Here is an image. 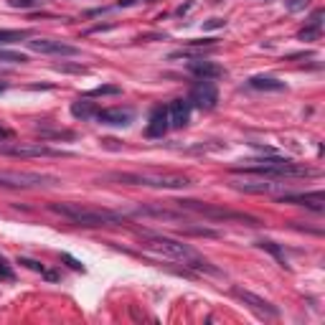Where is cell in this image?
Returning <instances> with one entry per match:
<instances>
[{"label":"cell","instance_id":"1","mask_svg":"<svg viewBox=\"0 0 325 325\" xmlns=\"http://www.w3.org/2000/svg\"><path fill=\"white\" fill-rule=\"evenodd\" d=\"M140 246L148 254L158 257V259H168V262H178L188 267V270H196V272H208V274H219V270L214 264H208V259H204L193 246H188L178 239L171 237H163V234H153V231H140Z\"/></svg>","mask_w":325,"mask_h":325},{"label":"cell","instance_id":"2","mask_svg":"<svg viewBox=\"0 0 325 325\" xmlns=\"http://www.w3.org/2000/svg\"><path fill=\"white\" fill-rule=\"evenodd\" d=\"M49 211L66 221L76 223L84 229L94 226H112V223L125 221V211H112V208H99V206H86V204H74V201H61V204H49Z\"/></svg>","mask_w":325,"mask_h":325},{"label":"cell","instance_id":"3","mask_svg":"<svg viewBox=\"0 0 325 325\" xmlns=\"http://www.w3.org/2000/svg\"><path fill=\"white\" fill-rule=\"evenodd\" d=\"M231 173H252V175H270V178H312V175H318V171H312V168L292 163L290 158H279V155L241 160L239 165L231 168Z\"/></svg>","mask_w":325,"mask_h":325},{"label":"cell","instance_id":"4","mask_svg":"<svg viewBox=\"0 0 325 325\" xmlns=\"http://www.w3.org/2000/svg\"><path fill=\"white\" fill-rule=\"evenodd\" d=\"M104 181L120 186H142V188H163L181 190L190 186V178L183 173H163V171H132V173H107Z\"/></svg>","mask_w":325,"mask_h":325},{"label":"cell","instance_id":"5","mask_svg":"<svg viewBox=\"0 0 325 325\" xmlns=\"http://www.w3.org/2000/svg\"><path fill=\"white\" fill-rule=\"evenodd\" d=\"M178 208H186L190 214H198L204 219L211 221H241V223H249V226H257L259 219H254L249 214H241V211H231V208H223L216 204H204V201H193V198H181V201H173Z\"/></svg>","mask_w":325,"mask_h":325},{"label":"cell","instance_id":"6","mask_svg":"<svg viewBox=\"0 0 325 325\" xmlns=\"http://www.w3.org/2000/svg\"><path fill=\"white\" fill-rule=\"evenodd\" d=\"M0 155H10V158H71L69 150H56L46 142H3L0 145Z\"/></svg>","mask_w":325,"mask_h":325},{"label":"cell","instance_id":"7","mask_svg":"<svg viewBox=\"0 0 325 325\" xmlns=\"http://www.w3.org/2000/svg\"><path fill=\"white\" fill-rule=\"evenodd\" d=\"M287 178H270V175H252V173H244V178H234L231 188L244 190V193H277L282 190L287 183Z\"/></svg>","mask_w":325,"mask_h":325},{"label":"cell","instance_id":"8","mask_svg":"<svg viewBox=\"0 0 325 325\" xmlns=\"http://www.w3.org/2000/svg\"><path fill=\"white\" fill-rule=\"evenodd\" d=\"M231 295L237 297L241 305L249 308L252 312H257L259 318H277V315H279L277 305H272L270 300H264V297H259V295H254V292H249V290H244V287H239V285H234V287H231Z\"/></svg>","mask_w":325,"mask_h":325},{"label":"cell","instance_id":"9","mask_svg":"<svg viewBox=\"0 0 325 325\" xmlns=\"http://www.w3.org/2000/svg\"><path fill=\"white\" fill-rule=\"evenodd\" d=\"M188 102L190 107H198V109H214L219 104V89L216 84L211 82V79H198L193 84V89H190V94H188Z\"/></svg>","mask_w":325,"mask_h":325},{"label":"cell","instance_id":"10","mask_svg":"<svg viewBox=\"0 0 325 325\" xmlns=\"http://www.w3.org/2000/svg\"><path fill=\"white\" fill-rule=\"evenodd\" d=\"M31 51L36 53H49V56H79V49L64 41H53V38H33L26 41Z\"/></svg>","mask_w":325,"mask_h":325},{"label":"cell","instance_id":"11","mask_svg":"<svg viewBox=\"0 0 325 325\" xmlns=\"http://www.w3.org/2000/svg\"><path fill=\"white\" fill-rule=\"evenodd\" d=\"M277 204H295V206H305L310 211H325V193L323 190H310V193H285L277 196Z\"/></svg>","mask_w":325,"mask_h":325},{"label":"cell","instance_id":"12","mask_svg":"<svg viewBox=\"0 0 325 325\" xmlns=\"http://www.w3.org/2000/svg\"><path fill=\"white\" fill-rule=\"evenodd\" d=\"M94 120L102 122V125H112V127H127L135 120V109L132 107H107V109H99Z\"/></svg>","mask_w":325,"mask_h":325},{"label":"cell","instance_id":"13","mask_svg":"<svg viewBox=\"0 0 325 325\" xmlns=\"http://www.w3.org/2000/svg\"><path fill=\"white\" fill-rule=\"evenodd\" d=\"M188 71L193 74V76H198V79H221V76H226L223 66H219L214 61H206L204 56H201V59L188 61Z\"/></svg>","mask_w":325,"mask_h":325},{"label":"cell","instance_id":"14","mask_svg":"<svg viewBox=\"0 0 325 325\" xmlns=\"http://www.w3.org/2000/svg\"><path fill=\"white\" fill-rule=\"evenodd\" d=\"M168 120H171L173 130H183L190 122V102L188 99H173L168 107Z\"/></svg>","mask_w":325,"mask_h":325},{"label":"cell","instance_id":"15","mask_svg":"<svg viewBox=\"0 0 325 325\" xmlns=\"http://www.w3.org/2000/svg\"><path fill=\"white\" fill-rule=\"evenodd\" d=\"M168 127H171V120H168V107L158 104V107H153L150 112V125L148 130H145V135L148 137H163Z\"/></svg>","mask_w":325,"mask_h":325},{"label":"cell","instance_id":"16","mask_svg":"<svg viewBox=\"0 0 325 325\" xmlns=\"http://www.w3.org/2000/svg\"><path fill=\"white\" fill-rule=\"evenodd\" d=\"M36 135L49 142V140H74L76 132L74 130H64V127H49V125H36Z\"/></svg>","mask_w":325,"mask_h":325},{"label":"cell","instance_id":"17","mask_svg":"<svg viewBox=\"0 0 325 325\" xmlns=\"http://www.w3.org/2000/svg\"><path fill=\"white\" fill-rule=\"evenodd\" d=\"M249 86L257 89V92H285V89H287V84L274 79V76H252Z\"/></svg>","mask_w":325,"mask_h":325},{"label":"cell","instance_id":"18","mask_svg":"<svg viewBox=\"0 0 325 325\" xmlns=\"http://www.w3.org/2000/svg\"><path fill=\"white\" fill-rule=\"evenodd\" d=\"M97 112H99V107H97L94 102H89L86 97H84V99H76V102L71 104V115H74L76 120H82V122L94 120V117H97Z\"/></svg>","mask_w":325,"mask_h":325},{"label":"cell","instance_id":"19","mask_svg":"<svg viewBox=\"0 0 325 325\" xmlns=\"http://www.w3.org/2000/svg\"><path fill=\"white\" fill-rule=\"evenodd\" d=\"M257 246H259V249H264V252H270L282 267H290V264H287V257H285V249H282L279 244H274V241H270V239H259V241H257Z\"/></svg>","mask_w":325,"mask_h":325},{"label":"cell","instance_id":"20","mask_svg":"<svg viewBox=\"0 0 325 325\" xmlns=\"http://www.w3.org/2000/svg\"><path fill=\"white\" fill-rule=\"evenodd\" d=\"M31 38V31H16V28H0V46H8V43H18Z\"/></svg>","mask_w":325,"mask_h":325},{"label":"cell","instance_id":"21","mask_svg":"<svg viewBox=\"0 0 325 325\" xmlns=\"http://www.w3.org/2000/svg\"><path fill=\"white\" fill-rule=\"evenodd\" d=\"M0 61H5V64H28V56H26V53H18V51H10V49H3V46H0Z\"/></svg>","mask_w":325,"mask_h":325},{"label":"cell","instance_id":"22","mask_svg":"<svg viewBox=\"0 0 325 325\" xmlns=\"http://www.w3.org/2000/svg\"><path fill=\"white\" fill-rule=\"evenodd\" d=\"M117 94H122V86H117V84H102V86L92 89L86 97H117Z\"/></svg>","mask_w":325,"mask_h":325},{"label":"cell","instance_id":"23","mask_svg":"<svg viewBox=\"0 0 325 325\" xmlns=\"http://www.w3.org/2000/svg\"><path fill=\"white\" fill-rule=\"evenodd\" d=\"M320 31H323V28H318V26L310 23V26H305V28L297 33V38H300V41H315V38L320 36Z\"/></svg>","mask_w":325,"mask_h":325},{"label":"cell","instance_id":"24","mask_svg":"<svg viewBox=\"0 0 325 325\" xmlns=\"http://www.w3.org/2000/svg\"><path fill=\"white\" fill-rule=\"evenodd\" d=\"M18 264H23V267H28V270H33V272H46V267H43L41 262H36V259H26V257H18Z\"/></svg>","mask_w":325,"mask_h":325},{"label":"cell","instance_id":"25","mask_svg":"<svg viewBox=\"0 0 325 325\" xmlns=\"http://www.w3.org/2000/svg\"><path fill=\"white\" fill-rule=\"evenodd\" d=\"M16 274H13V267L8 264V259L3 254H0V279H13Z\"/></svg>","mask_w":325,"mask_h":325},{"label":"cell","instance_id":"26","mask_svg":"<svg viewBox=\"0 0 325 325\" xmlns=\"http://www.w3.org/2000/svg\"><path fill=\"white\" fill-rule=\"evenodd\" d=\"M61 259H64L66 264H69V267H71V270H76V272H84V264H82L79 259H74V257H71V254H61Z\"/></svg>","mask_w":325,"mask_h":325},{"label":"cell","instance_id":"27","mask_svg":"<svg viewBox=\"0 0 325 325\" xmlns=\"http://www.w3.org/2000/svg\"><path fill=\"white\" fill-rule=\"evenodd\" d=\"M308 3H310V0H287V10H290V13H297V10L308 8Z\"/></svg>","mask_w":325,"mask_h":325},{"label":"cell","instance_id":"28","mask_svg":"<svg viewBox=\"0 0 325 325\" xmlns=\"http://www.w3.org/2000/svg\"><path fill=\"white\" fill-rule=\"evenodd\" d=\"M56 71H76V74H84L86 69H84V66H69V64H56Z\"/></svg>","mask_w":325,"mask_h":325},{"label":"cell","instance_id":"29","mask_svg":"<svg viewBox=\"0 0 325 325\" xmlns=\"http://www.w3.org/2000/svg\"><path fill=\"white\" fill-rule=\"evenodd\" d=\"M10 8H33L36 5V0H8Z\"/></svg>","mask_w":325,"mask_h":325},{"label":"cell","instance_id":"30","mask_svg":"<svg viewBox=\"0 0 325 325\" xmlns=\"http://www.w3.org/2000/svg\"><path fill=\"white\" fill-rule=\"evenodd\" d=\"M223 23H226V20H223V18H211V20H208V23L204 26V28H221Z\"/></svg>","mask_w":325,"mask_h":325},{"label":"cell","instance_id":"31","mask_svg":"<svg viewBox=\"0 0 325 325\" xmlns=\"http://www.w3.org/2000/svg\"><path fill=\"white\" fill-rule=\"evenodd\" d=\"M3 140H13V130H8V127L0 125V142H3Z\"/></svg>","mask_w":325,"mask_h":325},{"label":"cell","instance_id":"32","mask_svg":"<svg viewBox=\"0 0 325 325\" xmlns=\"http://www.w3.org/2000/svg\"><path fill=\"white\" fill-rule=\"evenodd\" d=\"M135 3H142V0H120V8H127V5H135Z\"/></svg>","mask_w":325,"mask_h":325},{"label":"cell","instance_id":"33","mask_svg":"<svg viewBox=\"0 0 325 325\" xmlns=\"http://www.w3.org/2000/svg\"><path fill=\"white\" fill-rule=\"evenodd\" d=\"M5 89H8V84H0V92H5Z\"/></svg>","mask_w":325,"mask_h":325},{"label":"cell","instance_id":"34","mask_svg":"<svg viewBox=\"0 0 325 325\" xmlns=\"http://www.w3.org/2000/svg\"><path fill=\"white\" fill-rule=\"evenodd\" d=\"M0 84H8V82H0Z\"/></svg>","mask_w":325,"mask_h":325}]
</instances>
